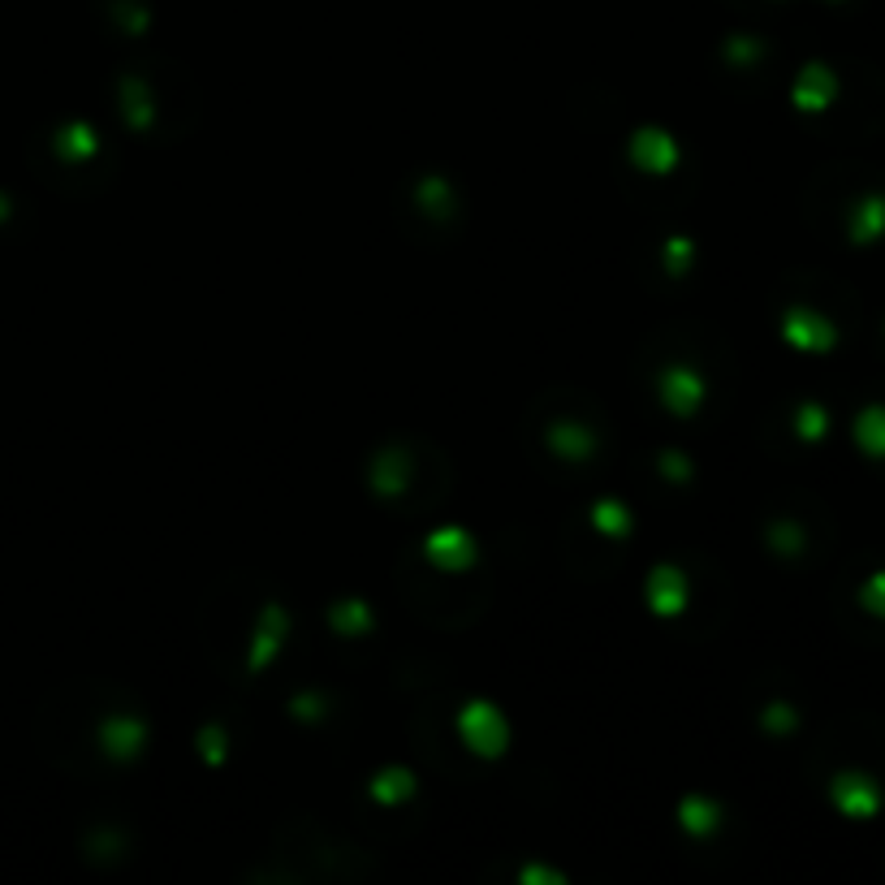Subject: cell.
I'll list each match as a JSON object with an SVG mask.
<instances>
[{"instance_id": "obj_7", "label": "cell", "mask_w": 885, "mask_h": 885, "mask_svg": "<svg viewBox=\"0 0 885 885\" xmlns=\"http://www.w3.org/2000/svg\"><path fill=\"white\" fill-rule=\"evenodd\" d=\"M428 557H433L437 570L462 574L466 566H475V541L462 528H441V532L428 536Z\"/></svg>"}, {"instance_id": "obj_12", "label": "cell", "mask_w": 885, "mask_h": 885, "mask_svg": "<svg viewBox=\"0 0 885 885\" xmlns=\"http://www.w3.org/2000/svg\"><path fill=\"white\" fill-rule=\"evenodd\" d=\"M648 601H653V609L665 614V618L678 614V609L687 605V583H682V574L669 570V566L653 570V579H648Z\"/></svg>"}, {"instance_id": "obj_16", "label": "cell", "mask_w": 885, "mask_h": 885, "mask_svg": "<svg viewBox=\"0 0 885 885\" xmlns=\"http://www.w3.org/2000/svg\"><path fill=\"white\" fill-rule=\"evenodd\" d=\"M402 466H407V458H402V453H393V449H389V453H380V458H376V471H372V488H376V493H385V497H393V493H398V488L411 480V471L402 475Z\"/></svg>"}, {"instance_id": "obj_3", "label": "cell", "mask_w": 885, "mask_h": 885, "mask_svg": "<svg viewBox=\"0 0 885 885\" xmlns=\"http://www.w3.org/2000/svg\"><path fill=\"white\" fill-rule=\"evenodd\" d=\"M781 337H786L795 350H808V354H825V350L838 345L834 320H825V316L812 312V307H790V312L781 316Z\"/></svg>"}, {"instance_id": "obj_10", "label": "cell", "mask_w": 885, "mask_h": 885, "mask_svg": "<svg viewBox=\"0 0 885 885\" xmlns=\"http://www.w3.org/2000/svg\"><path fill=\"white\" fill-rule=\"evenodd\" d=\"M545 445L554 449L557 458H566V462H583V458H592V453H596V437H592V428H587V424H579V420H557L554 428H549V437H545Z\"/></svg>"}, {"instance_id": "obj_4", "label": "cell", "mask_w": 885, "mask_h": 885, "mask_svg": "<svg viewBox=\"0 0 885 885\" xmlns=\"http://www.w3.org/2000/svg\"><path fill=\"white\" fill-rule=\"evenodd\" d=\"M834 100H838V74H834L825 61H808V65L795 74L790 105L799 112H825Z\"/></svg>"}, {"instance_id": "obj_11", "label": "cell", "mask_w": 885, "mask_h": 885, "mask_svg": "<svg viewBox=\"0 0 885 885\" xmlns=\"http://www.w3.org/2000/svg\"><path fill=\"white\" fill-rule=\"evenodd\" d=\"M851 437H856V445H860L864 458H885V407L882 402H873V407H864V411L856 415Z\"/></svg>"}, {"instance_id": "obj_22", "label": "cell", "mask_w": 885, "mask_h": 885, "mask_svg": "<svg viewBox=\"0 0 885 885\" xmlns=\"http://www.w3.org/2000/svg\"><path fill=\"white\" fill-rule=\"evenodd\" d=\"M795 722H799V717H795V708H790V704H769V708L761 713V726H765V730H774V735L795 730Z\"/></svg>"}, {"instance_id": "obj_17", "label": "cell", "mask_w": 885, "mask_h": 885, "mask_svg": "<svg viewBox=\"0 0 885 885\" xmlns=\"http://www.w3.org/2000/svg\"><path fill=\"white\" fill-rule=\"evenodd\" d=\"M372 799H380V803H398V799H407L411 790H415V781H411V774L407 769H385V774L372 777Z\"/></svg>"}, {"instance_id": "obj_1", "label": "cell", "mask_w": 885, "mask_h": 885, "mask_svg": "<svg viewBox=\"0 0 885 885\" xmlns=\"http://www.w3.org/2000/svg\"><path fill=\"white\" fill-rule=\"evenodd\" d=\"M458 735H462V743H466L475 756L493 761V756H501L506 743H510V722H506L488 700H471V704L458 713Z\"/></svg>"}, {"instance_id": "obj_6", "label": "cell", "mask_w": 885, "mask_h": 885, "mask_svg": "<svg viewBox=\"0 0 885 885\" xmlns=\"http://www.w3.org/2000/svg\"><path fill=\"white\" fill-rule=\"evenodd\" d=\"M143 743H147L143 717H134V713H112V717L100 722V748H105V756H112V761H134V756L143 752Z\"/></svg>"}, {"instance_id": "obj_20", "label": "cell", "mask_w": 885, "mask_h": 885, "mask_svg": "<svg viewBox=\"0 0 885 885\" xmlns=\"http://www.w3.org/2000/svg\"><path fill=\"white\" fill-rule=\"evenodd\" d=\"M860 609H864V614H873V618H882V622H885V570H877V574H869V579L860 583Z\"/></svg>"}, {"instance_id": "obj_25", "label": "cell", "mask_w": 885, "mask_h": 885, "mask_svg": "<svg viewBox=\"0 0 885 885\" xmlns=\"http://www.w3.org/2000/svg\"><path fill=\"white\" fill-rule=\"evenodd\" d=\"M204 752H208V761H221V735L217 730L204 735Z\"/></svg>"}, {"instance_id": "obj_13", "label": "cell", "mask_w": 885, "mask_h": 885, "mask_svg": "<svg viewBox=\"0 0 885 885\" xmlns=\"http://www.w3.org/2000/svg\"><path fill=\"white\" fill-rule=\"evenodd\" d=\"M678 825L687 829V834H713L717 825H722V808L713 803V799H704V795H687L682 803H678Z\"/></svg>"}, {"instance_id": "obj_24", "label": "cell", "mask_w": 885, "mask_h": 885, "mask_svg": "<svg viewBox=\"0 0 885 885\" xmlns=\"http://www.w3.org/2000/svg\"><path fill=\"white\" fill-rule=\"evenodd\" d=\"M662 466L669 480H687L691 475V466H687V458H678V453H662Z\"/></svg>"}, {"instance_id": "obj_2", "label": "cell", "mask_w": 885, "mask_h": 885, "mask_svg": "<svg viewBox=\"0 0 885 885\" xmlns=\"http://www.w3.org/2000/svg\"><path fill=\"white\" fill-rule=\"evenodd\" d=\"M829 799L851 821H873L882 812V786H877V777L860 774V769H847V774L834 777L829 781Z\"/></svg>"}, {"instance_id": "obj_14", "label": "cell", "mask_w": 885, "mask_h": 885, "mask_svg": "<svg viewBox=\"0 0 885 885\" xmlns=\"http://www.w3.org/2000/svg\"><path fill=\"white\" fill-rule=\"evenodd\" d=\"M795 437L808 445L825 441L829 437V411L821 402H799V411H795Z\"/></svg>"}, {"instance_id": "obj_23", "label": "cell", "mask_w": 885, "mask_h": 885, "mask_svg": "<svg viewBox=\"0 0 885 885\" xmlns=\"http://www.w3.org/2000/svg\"><path fill=\"white\" fill-rule=\"evenodd\" d=\"M761 52H765V48H761L756 39H730V44H726V61H730V65H756Z\"/></svg>"}, {"instance_id": "obj_19", "label": "cell", "mask_w": 885, "mask_h": 885, "mask_svg": "<svg viewBox=\"0 0 885 885\" xmlns=\"http://www.w3.org/2000/svg\"><path fill=\"white\" fill-rule=\"evenodd\" d=\"M803 528L799 523H774L769 528V549L774 554H781V557H795V554H803Z\"/></svg>"}, {"instance_id": "obj_8", "label": "cell", "mask_w": 885, "mask_h": 885, "mask_svg": "<svg viewBox=\"0 0 885 885\" xmlns=\"http://www.w3.org/2000/svg\"><path fill=\"white\" fill-rule=\"evenodd\" d=\"M847 238L856 246H869V242H882L885 238V195L882 191H869L856 199L851 217H847Z\"/></svg>"}, {"instance_id": "obj_18", "label": "cell", "mask_w": 885, "mask_h": 885, "mask_svg": "<svg viewBox=\"0 0 885 885\" xmlns=\"http://www.w3.org/2000/svg\"><path fill=\"white\" fill-rule=\"evenodd\" d=\"M592 523L605 532V536H627L631 532V514H627V506H618V501H601L596 510H592Z\"/></svg>"}, {"instance_id": "obj_5", "label": "cell", "mask_w": 885, "mask_h": 885, "mask_svg": "<svg viewBox=\"0 0 885 885\" xmlns=\"http://www.w3.org/2000/svg\"><path fill=\"white\" fill-rule=\"evenodd\" d=\"M657 393L674 415H695L700 402H704V376L695 367H682V363H669L662 376H657Z\"/></svg>"}, {"instance_id": "obj_15", "label": "cell", "mask_w": 885, "mask_h": 885, "mask_svg": "<svg viewBox=\"0 0 885 885\" xmlns=\"http://www.w3.org/2000/svg\"><path fill=\"white\" fill-rule=\"evenodd\" d=\"M281 631H286V614H281L277 605H268V614H264V627H259V635H255L251 669H259V665H264L268 657H272V653H277V640H281Z\"/></svg>"}, {"instance_id": "obj_9", "label": "cell", "mask_w": 885, "mask_h": 885, "mask_svg": "<svg viewBox=\"0 0 885 885\" xmlns=\"http://www.w3.org/2000/svg\"><path fill=\"white\" fill-rule=\"evenodd\" d=\"M631 160H635L640 169H648V173H665V169H674L678 147H674V138H669L665 130L644 125V130L631 138Z\"/></svg>"}, {"instance_id": "obj_21", "label": "cell", "mask_w": 885, "mask_h": 885, "mask_svg": "<svg viewBox=\"0 0 885 885\" xmlns=\"http://www.w3.org/2000/svg\"><path fill=\"white\" fill-rule=\"evenodd\" d=\"M332 627H341L345 635H354V631H363V627H372V614L359 605V601H350V605H332Z\"/></svg>"}]
</instances>
